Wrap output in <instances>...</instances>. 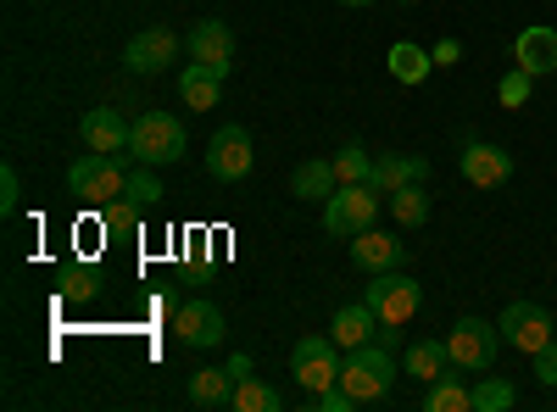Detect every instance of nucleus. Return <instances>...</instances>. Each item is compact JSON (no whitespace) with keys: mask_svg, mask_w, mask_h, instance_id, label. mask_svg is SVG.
Returning <instances> with one entry per match:
<instances>
[{"mask_svg":"<svg viewBox=\"0 0 557 412\" xmlns=\"http://www.w3.org/2000/svg\"><path fill=\"white\" fill-rule=\"evenodd\" d=\"M128 157L139 167H173L184 162V123L168 112H139L134 134H128Z\"/></svg>","mask_w":557,"mask_h":412,"instance_id":"f257e3e1","label":"nucleus"},{"mask_svg":"<svg viewBox=\"0 0 557 412\" xmlns=\"http://www.w3.org/2000/svg\"><path fill=\"white\" fill-rule=\"evenodd\" d=\"M341 385H346V390H351L362 407L385 401V396H391V385H396V369H391V346L368 340V346L346 351V362H341Z\"/></svg>","mask_w":557,"mask_h":412,"instance_id":"f03ea898","label":"nucleus"},{"mask_svg":"<svg viewBox=\"0 0 557 412\" xmlns=\"http://www.w3.org/2000/svg\"><path fill=\"white\" fill-rule=\"evenodd\" d=\"M380 207H385V196L374 185H341L330 201H323V235L351 240V235H362V228H374Z\"/></svg>","mask_w":557,"mask_h":412,"instance_id":"7ed1b4c3","label":"nucleus"},{"mask_svg":"<svg viewBox=\"0 0 557 412\" xmlns=\"http://www.w3.org/2000/svg\"><path fill=\"white\" fill-rule=\"evenodd\" d=\"M67 185H73V196L89 201V207H112L117 196H128V167H123V157L89 151V157H78V162L67 167Z\"/></svg>","mask_w":557,"mask_h":412,"instance_id":"20e7f679","label":"nucleus"},{"mask_svg":"<svg viewBox=\"0 0 557 412\" xmlns=\"http://www.w3.org/2000/svg\"><path fill=\"white\" fill-rule=\"evenodd\" d=\"M446 351H451V369L462 374H491V362L502 351V329L485 324V317H457L446 329Z\"/></svg>","mask_w":557,"mask_h":412,"instance_id":"39448f33","label":"nucleus"},{"mask_svg":"<svg viewBox=\"0 0 557 412\" xmlns=\"http://www.w3.org/2000/svg\"><path fill=\"white\" fill-rule=\"evenodd\" d=\"M341 346H335V335H307L296 351H290V374H296V385L307 390V396H323L330 385H341Z\"/></svg>","mask_w":557,"mask_h":412,"instance_id":"423d86ee","label":"nucleus"},{"mask_svg":"<svg viewBox=\"0 0 557 412\" xmlns=\"http://www.w3.org/2000/svg\"><path fill=\"white\" fill-rule=\"evenodd\" d=\"M496 329H502V346H513L524 357H535L541 346L557 340V324H552V312L541 301H513V307L496 317Z\"/></svg>","mask_w":557,"mask_h":412,"instance_id":"0eeeda50","label":"nucleus"},{"mask_svg":"<svg viewBox=\"0 0 557 412\" xmlns=\"http://www.w3.org/2000/svg\"><path fill=\"white\" fill-rule=\"evenodd\" d=\"M362 301L374 307L380 324H407L418 312V301H424V290H418V279H407L401 267H391V273H374V285L362 290Z\"/></svg>","mask_w":557,"mask_h":412,"instance_id":"6e6552de","label":"nucleus"},{"mask_svg":"<svg viewBox=\"0 0 557 412\" xmlns=\"http://www.w3.org/2000/svg\"><path fill=\"white\" fill-rule=\"evenodd\" d=\"M251 162H257L251 134H246L240 123H223V128L212 134V146H207V173L223 178V185H240V178L251 173Z\"/></svg>","mask_w":557,"mask_h":412,"instance_id":"1a4fd4ad","label":"nucleus"},{"mask_svg":"<svg viewBox=\"0 0 557 412\" xmlns=\"http://www.w3.org/2000/svg\"><path fill=\"white\" fill-rule=\"evenodd\" d=\"M457 167H462V178H469V185H480V190H502L507 178H513V157H507L502 146H491V140H469Z\"/></svg>","mask_w":557,"mask_h":412,"instance_id":"9d476101","label":"nucleus"},{"mask_svg":"<svg viewBox=\"0 0 557 412\" xmlns=\"http://www.w3.org/2000/svg\"><path fill=\"white\" fill-rule=\"evenodd\" d=\"M78 134H84L89 151H101V157H128L134 123H123V112H112V107H89L84 123H78Z\"/></svg>","mask_w":557,"mask_h":412,"instance_id":"9b49d317","label":"nucleus"},{"mask_svg":"<svg viewBox=\"0 0 557 412\" xmlns=\"http://www.w3.org/2000/svg\"><path fill=\"white\" fill-rule=\"evenodd\" d=\"M190 62H201V67H212L218 78L235 67V34H228V23H218V17H201L196 28H190Z\"/></svg>","mask_w":557,"mask_h":412,"instance_id":"f8f14e48","label":"nucleus"},{"mask_svg":"<svg viewBox=\"0 0 557 412\" xmlns=\"http://www.w3.org/2000/svg\"><path fill=\"white\" fill-rule=\"evenodd\" d=\"M178 57V34L173 28H139L123 51V67L128 73H162L168 62Z\"/></svg>","mask_w":557,"mask_h":412,"instance_id":"ddd939ff","label":"nucleus"},{"mask_svg":"<svg viewBox=\"0 0 557 412\" xmlns=\"http://www.w3.org/2000/svg\"><path fill=\"white\" fill-rule=\"evenodd\" d=\"M173 335H178L184 346L207 351V346L223 340V312H218L212 301H184V307L173 312Z\"/></svg>","mask_w":557,"mask_h":412,"instance_id":"4468645a","label":"nucleus"},{"mask_svg":"<svg viewBox=\"0 0 557 412\" xmlns=\"http://www.w3.org/2000/svg\"><path fill=\"white\" fill-rule=\"evenodd\" d=\"M513 62H519L530 78H546V73H557V28H552V23H535V28H524V34L513 39Z\"/></svg>","mask_w":557,"mask_h":412,"instance_id":"2eb2a0df","label":"nucleus"},{"mask_svg":"<svg viewBox=\"0 0 557 412\" xmlns=\"http://www.w3.org/2000/svg\"><path fill=\"white\" fill-rule=\"evenodd\" d=\"M351 262H357L362 273H391V267L407 262V246L391 240L385 228H362V235H351Z\"/></svg>","mask_w":557,"mask_h":412,"instance_id":"dca6fc26","label":"nucleus"},{"mask_svg":"<svg viewBox=\"0 0 557 412\" xmlns=\"http://www.w3.org/2000/svg\"><path fill=\"white\" fill-rule=\"evenodd\" d=\"M330 335H335V346H341V351H357V346H368V340L380 335V317H374V307H368V301H351V307H341V312H335Z\"/></svg>","mask_w":557,"mask_h":412,"instance_id":"f3484780","label":"nucleus"},{"mask_svg":"<svg viewBox=\"0 0 557 412\" xmlns=\"http://www.w3.org/2000/svg\"><path fill=\"white\" fill-rule=\"evenodd\" d=\"M424 178H430V162L424 157H380L374 173H368V185H374L380 196H391L401 185H424Z\"/></svg>","mask_w":557,"mask_h":412,"instance_id":"a211bd4d","label":"nucleus"},{"mask_svg":"<svg viewBox=\"0 0 557 412\" xmlns=\"http://www.w3.org/2000/svg\"><path fill=\"white\" fill-rule=\"evenodd\" d=\"M178 96H184V107H190V112H212L218 96H223V78H218L212 67L190 62V67L178 73Z\"/></svg>","mask_w":557,"mask_h":412,"instance_id":"6ab92c4d","label":"nucleus"},{"mask_svg":"<svg viewBox=\"0 0 557 412\" xmlns=\"http://www.w3.org/2000/svg\"><path fill=\"white\" fill-rule=\"evenodd\" d=\"M424 412H474V390L462 385V369L430 379V390H424Z\"/></svg>","mask_w":557,"mask_h":412,"instance_id":"aec40b11","label":"nucleus"},{"mask_svg":"<svg viewBox=\"0 0 557 412\" xmlns=\"http://www.w3.org/2000/svg\"><path fill=\"white\" fill-rule=\"evenodd\" d=\"M407 374L412 379H441V374H451V351H446V340H412L407 346Z\"/></svg>","mask_w":557,"mask_h":412,"instance_id":"412c9836","label":"nucleus"},{"mask_svg":"<svg viewBox=\"0 0 557 412\" xmlns=\"http://www.w3.org/2000/svg\"><path fill=\"white\" fill-rule=\"evenodd\" d=\"M290 190H296L301 201H330V196L341 190L335 162H301V167H296V178H290Z\"/></svg>","mask_w":557,"mask_h":412,"instance_id":"4be33fe9","label":"nucleus"},{"mask_svg":"<svg viewBox=\"0 0 557 412\" xmlns=\"http://www.w3.org/2000/svg\"><path fill=\"white\" fill-rule=\"evenodd\" d=\"M190 401L196 407H228V401H235V374H228V369L190 374Z\"/></svg>","mask_w":557,"mask_h":412,"instance_id":"5701e85b","label":"nucleus"},{"mask_svg":"<svg viewBox=\"0 0 557 412\" xmlns=\"http://www.w3.org/2000/svg\"><path fill=\"white\" fill-rule=\"evenodd\" d=\"M430 67H435V57L424 51V45H391V78L396 84H424L430 78Z\"/></svg>","mask_w":557,"mask_h":412,"instance_id":"b1692460","label":"nucleus"},{"mask_svg":"<svg viewBox=\"0 0 557 412\" xmlns=\"http://www.w3.org/2000/svg\"><path fill=\"white\" fill-rule=\"evenodd\" d=\"M385 201H391V217H396L401 228H418V223L430 217V190H424V185H401V190H391Z\"/></svg>","mask_w":557,"mask_h":412,"instance_id":"393cba45","label":"nucleus"},{"mask_svg":"<svg viewBox=\"0 0 557 412\" xmlns=\"http://www.w3.org/2000/svg\"><path fill=\"white\" fill-rule=\"evenodd\" d=\"M228 407H240V412H278V407H285V396L246 374V379H235V401H228Z\"/></svg>","mask_w":557,"mask_h":412,"instance_id":"a878e982","label":"nucleus"},{"mask_svg":"<svg viewBox=\"0 0 557 412\" xmlns=\"http://www.w3.org/2000/svg\"><path fill=\"white\" fill-rule=\"evenodd\" d=\"M368 173H374V157H368L362 146H341L335 151V178L341 185H368Z\"/></svg>","mask_w":557,"mask_h":412,"instance_id":"bb28decb","label":"nucleus"},{"mask_svg":"<svg viewBox=\"0 0 557 412\" xmlns=\"http://www.w3.org/2000/svg\"><path fill=\"white\" fill-rule=\"evenodd\" d=\"M513 401H519V390L507 385V379H480L474 385V412H507Z\"/></svg>","mask_w":557,"mask_h":412,"instance_id":"cd10ccee","label":"nucleus"},{"mask_svg":"<svg viewBox=\"0 0 557 412\" xmlns=\"http://www.w3.org/2000/svg\"><path fill=\"white\" fill-rule=\"evenodd\" d=\"M101 223H107V235H134L139 228V201L117 196L112 207H101Z\"/></svg>","mask_w":557,"mask_h":412,"instance_id":"c85d7f7f","label":"nucleus"},{"mask_svg":"<svg viewBox=\"0 0 557 412\" xmlns=\"http://www.w3.org/2000/svg\"><path fill=\"white\" fill-rule=\"evenodd\" d=\"M530 89H535V78H530L524 67H513V73L496 84V101H502V107H530Z\"/></svg>","mask_w":557,"mask_h":412,"instance_id":"c756f323","label":"nucleus"},{"mask_svg":"<svg viewBox=\"0 0 557 412\" xmlns=\"http://www.w3.org/2000/svg\"><path fill=\"white\" fill-rule=\"evenodd\" d=\"M62 296H78V301L96 296V267H62Z\"/></svg>","mask_w":557,"mask_h":412,"instance_id":"7c9ffc66","label":"nucleus"},{"mask_svg":"<svg viewBox=\"0 0 557 412\" xmlns=\"http://www.w3.org/2000/svg\"><path fill=\"white\" fill-rule=\"evenodd\" d=\"M162 196V185H157V173L151 167H139V173H128V201H139V207H151Z\"/></svg>","mask_w":557,"mask_h":412,"instance_id":"2f4dec72","label":"nucleus"},{"mask_svg":"<svg viewBox=\"0 0 557 412\" xmlns=\"http://www.w3.org/2000/svg\"><path fill=\"white\" fill-rule=\"evenodd\" d=\"M17 201H23V178H17V167L7 162V167H0V212H17Z\"/></svg>","mask_w":557,"mask_h":412,"instance_id":"473e14b6","label":"nucleus"},{"mask_svg":"<svg viewBox=\"0 0 557 412\" xmlns=\"http://www.w3.org/2000/svg\"><path fill=\"white\" fill-rule=\"evenodd\" d=\"M530 362H535V379L557 390V340H552V346H541V351H535Z\"/></svg>","mask_w":557,"mask_h":412,"instance_id":"72a5a7b5","label":"nucleus"},{"mask_svg":"<svg viewBox=\"0 0 557 412\" xmlns=\"http://www.w3.org/2000/svg\"><path fill=\"white\" fill-rule=\"evenodd\" d=\"M457 57H462V45H457V39H441V45H435V67H451Z\"/></svg>","mask_w":557,"mask_h":412,"instance_id":"f704fd0d","label":"nucleus"},{"mask_svg":"<svg viewBox=\"0 0 557 412\" xmlns=\"http://www.w3.org/2000/svg\"><path fill=\"white\" fill-rule=\"evenodd\" d=\"M341 7H374V0H341Z\"/></svg>","mask_w":557,"mask_h":412,"instance_id":"c9c22d12","label":"nucleus"},{"mask_svg":"<svg viewBox=\"0 0 557 412\" xmlns=\"http://www.w3.org/2000/svg\"><path fill=\"white\" fill-rule=\"evenodd\" d=\"M401 7H412V0H401Z\"/></svg>","mask_w":557,"mask_h":412,"instance_id":"e433bc0d","label":"nucleus"}]
</instances>
